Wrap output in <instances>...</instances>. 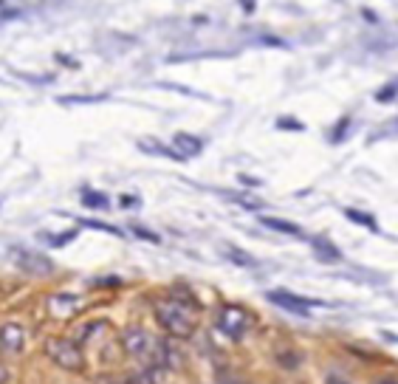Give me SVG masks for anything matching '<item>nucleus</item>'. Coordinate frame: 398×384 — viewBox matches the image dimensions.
Here are the masks:
<instances>
[{
	"label": "nucleus",
	"instance_id": "f257e3e1",
	"mask_svg": "<svg viewBox=\"0 0 398 384\" xmlns=\"http://www.w3.org/2000/svg\"><path fill=\"white\" fill-rule=\"evenodd\" d=\"M152 311H156V319L175 339H187L195 334V311H198L195 305L183 303L170 294V297H159L152 303Z\"/></svg>",
	"mask_w": 398,
	"mask_h": 384
},
{
	"label": "nucleus",
	"instance_id": "f03ea898",
	"mask_svg": "<svg viewBox=\"0 0 398 384\" xmlns=\"http://www.w3.org/2000/svg\"><path fill=\"white\" fill-rule=\"evenodd\" d=\"M252 314L240 305H223L218 314V328L229 336V339H243L252 328Z\"/></svg>",
	"mask_w": 398,
	"mask_h": 384
},
{
	"label": "nucleus",
	"instance_id": "7ed1b4c3",
	"mask_svg": "<svg viewBox=\"0 0 398 384\" xmlns=\"http://www.w3.org/2000/svg\"><path fill=\"white\" fill-rule=\"evenodd\" d=\"M46 350H48V356H51L54 365L66 367V370H71V373H77V370L85 367L82 353H79V347H77L71 339H48Z\"/></svg>",
	"mask_w": 398,
	"mask_h": 384
},
{
	"label": "nucleus",
	"instance_id": "20e7f679",
	"mask_svg": "<svg viewBox=\"0 0 398 384\" xmlns=\"http://www.w3.org/2000/svg\"><path fill=\"white\" fill-rule=\"evenodd\" d=\"M121 347L136 359H147L150 353L156 350V339H152L144 328H128L125 334H121Z\"/></svg>",
	"mask_w": 398,
	"mask_h": 384
},
{
	"label": "nucleus",
	"instance_id": "39448f33",
	"mask_svg": "<svg viewBox=\"0 0 398 384\" xmlns=\"http://www.w3.org/2000/svg\"><path fill=\"white\" fill-rule=\"evenodd\" d=\"M268 300L274 305H280L283 311H291L297 316H308L314 305H319L317 300H308V297H299V294H291V291H271Z\"/></svg>",
	"mask_w": 398,
	"mask_h": 384
},
{
	"label": "nucleus",
	"instance_id": "423d86ee",
	"mask_svg": "<svg viewBox=\"0 0 398 384\" xmlns=\"http://www.w3.org/2000/svg\"><path fill=\"white\" fill-rule=\"evenodd\" d=\"M12 257L17 260V265L28 274H48L51 272V260L43 254H34L28 249H12Z\"/></svg>",
	"mask_w": 398,
	"mask_h": 384
},
{
	"label": "nucleus",
	"instance_id": "0eeeda50",
	"mask_svg": "<svg viewBox=\"0 0 398 384\" xmlns=\"http://www.w3.org/2000/svg\"><path fill=\"white\" fill-rule=\"evenodd\" d=\"M23 345H26V331L17 322H6L3 328H0V347L9 350V353H20Z\"/></svg>",
	"mask_w": 398,
	"mask_h": 384
},
{
	"label": "nucleus",
	"instance_id": "6e6552de",
	"mask_svg": "<svg viewBox=\"0 0 398 384\" xmlns=\"http://www.w3.org/2000/svg\"><path fill=\"white\" fill-rule=\"evenodd\" d=\"M172 147H175V153L181 159H192V156H198L203 150V141L198 136H192V133H175L172 136Z\"/></svg>",
	"mask_w": 398,
	"mask_h": 384
},
{
	"label": "nucleus",
	"instance_id": "1a4fd4ad",
	"mask_svg": "<svg viewBox=\"0 0 398 384\" xmlns=\"http://www.w3.org/2000/svg\"><path fill=\"white\" fill-rule=\"evenodd\" d=\"M77 308H79V297H77V294H54V297L48 300V311L54 316H71Z\"/></svg>",
	"mask_w": 398,
	"mask_h": 384
},
{
	"label": "nucleus",
	"instance_id": "9d476101",
	"mask_svg": "<svg viewBox=\"0 0 398 384\" xmlns=\"http://www.w3.org/2000/svg\"><path fill=\"white\" fill-rule=\"evenodd\" d=\"M311 246H314L317 257H319V260H325V263H336V260H342V252L336 249L330 241H325V238H314V241H311Z\"/></svg>",
	"mask_w": 398,
	"mask_h": 384
},
{
	"label": "nucleus",
	"instance_id": "9b49d317",
	"mask_svg": "<svg viewBox=\"0 0 398 384\" xmlns=\"http://www.w3.org/2000/svg\"><path fill=\"white\" fill-rule=\"evenodd\" d=\"M260 223H263L266 229L280 232V234H294V238H299V234H302V229H299L297 223H291V221H283V218H268V215H263V218H260Z\"/></svg>",
	"mask_w": 398,
	"mask_h": 384
},
{
	"label": "nucleus",
	"instance_id": "f8f14e48",
	"mask_svg": "<svg viewBox=\"0 0 398 384\" xmlns=\"http://www.w3.org/2000/svg\"><path fill=\"white\" fill-rule=\"evenodd\" d=\"M139 147H141L144 153H150V156H167V159H172V161H183V159H181L175 150H170V147H167V144H161V141L141 139V141H139Z\"/></svg>",
	"mask_w": 398,
	"mask_h": 384
},
{
	"label": "nucleus",
	"instance_id": "ddd939ff",
	"mask_svg": "<svg viewBox=\"0 0 398 384\" xmlns=\"http://www.w3.org/2000/svg\"><path fill=\"white\" fill-rule=\"evenodd\" d=\"M82 203L88 206V210H108L110 198H108L105 192H97V190H85V192H82Z\"/></svg>",
	"mask_w": 398,
	"mask_h": 384
},
{
	"label": "nucleus",
	"instance_id": "4468645a",
	"mask_svg": "<svg viewBox=\"0 0 398 384\" xmlns=\"http://www.w3.org/2000/svg\"><path fill=\"white\" fill-rule=\"evenodd\" d=\"M226 257H229L232 263H237V265H246V269H255V265H257V260H255L252 254L240 252V249H235V246H226Z\"/></svg>",
	"mask_w": 398,
	"mask_h": 384
},
{
	"label": "nucleus",
	"instance_id": "2eb2a0df",
	"mask_svg": "<svg viewBox=\"0 0 398 384\" xmlns=\"http://www.w3.org/2000/svg\"><path fill=\"white\" fill-rule=\"evenodd\" d=\"M345 215H348L353 223H361V226H367L370 232H379V223H376L370 215H367V212H359V210H345Z\"/></svg>",
	"mask_w": 398,
	"mask_h": 384
},
{
	"label": "nucleus",
	"instance_id": "dca6fc26",
	"mask_svg": "<svg viewBox=\"0 0 398 384\" xmlns=\"http://www.w3.org/2000/svg\"><path fill=\"white\" fill-rule=\"evenodd\" d=\"M376 99H379V102H392V99H395V82L384 85V88H381V91L376 94Z\"/></svg>",
	"mask_w": 398,
	"mask_h": 384
},
{
	"label": "nucleus",
	"instance_id": "f3484780",
	"mask_svg": "<svg viewBox=\"0 0 398 384\" xmlns=\"http://www.w3.org/2000/svg\"><path fill=\"white\" fill-rule=\"evenodd\" d=\"M348 125H350V119H348V116H342L339 128H333V141H342V139H345V130H348Z\"/></svg>",
	"mask_w": 398,
	"mask_h": 384
},
{
	"label": "nucleus",
	"instance_id": "a211bd4d",
	"mask_svg": "<svg viewBox=\"0 0 398 384\" xmlns=\"http://www.w3.org/2000/svg\"><path fill=\"white\" fill-rule=\"evenodd\" d=\"M85 226H90V229H99V232H110V234H121L116 226H108V223H99V221H85Z\"/></svg>",
	"mask_w": 398,
	"mask_h": 384
},
{
	"label": "nucleus",
	"instance_id": "6ab92c4d",
	"mask_svg": "<svg viewBox=\"0 0 398 384\" xmlns=\"http://www.w3.org/2000/svg\"><path fill=\"white\" fill-rule=\"evenodd\" d=\"M133 234H139V238H144V241H150V243H159V234H152V232H147V229H141V226H133Z\"/></svg>",
	"mask_w": 398,
	"mask_h": 384
},
{
	"label": "nucleus",
	"instance_id": "aec40b11",
	"mask_svg": "<svg viewBox=\"0 0 398 384\" xmlns=\"http://www.w3.org/2000/svg\"><path fill=\"white\" fill-rule=\"evenodd\" d=\"M74 238H77V229H71L68 234H57V238H51V241H54V246H66V243L74 241Z\"/></svg>",
	"mask_w": 398,
	"mask_h": 384
},
{
	"label": "nucleus",
	"instance_id": "412c9836",
	"mask_svg": "<svg viewBox=\"0 0 398 384\" xmlns=\"http://www.w3.org/2000/svg\"><path fill=\"white\" fill-rule=\"evenodd\" d=\"M277 128H291V130H302V122H297V119H277Z\"/></svg>",
	"mask_w": 398,
	"mask_h": 384
},
{
	"label": "nucleus",
	"instance_id": "4be33fe9",
	"mask_svg": "<svg viewBox=\"0 0 398 384\" xmlns=\"http://www.w3.org/2000/svg\"><path fill=\"white\" fill-rule=\"evenodd\" d=\"M119 203L125 206V210H130V206H136V203H139V198H136V195H121V198H119Z\"/></svg>",
	"mask_w": 398,
	"mask_h": 384
},
{
	"label": "nucleus",
	"instance_id": "5701e85b",
	"mask_svg": "<svg viewBox=\"0 0 398 384\" xmlns=\"http://www.w3.org/2000/svg\"><path fill=\"white\" fill-rule=\"evenodd\" d=\"M325 384H350V381H345L342 376H328V381Z\"/></svg>",
	"mask_w": 398,
	"mask_h": 384
},
{
	"label": "nucleus",
	"instance_id": "b1692460",
	"mask_svg": "<svg viewBox=\"0 0 398 384\" xmlns=\"http://www.w3.org/2000/svg\"><path fill=\"white\" fill-rule=\"evenodd\" d=\"M240 6H243V9H246V12L252 14V12H255V0H240Z\"/></svg>",
	"mask_w": 398,
	"mask_h": 384
},
{
	"label": "nucleus",
	"instance_id": "393cba45",
	"mask_svg": "<svg viewBox=\"0 0 398 384\" xmlns=\"http://www.w3.org/2000/svg\"><path fill=\"white\" fill-rule=\"evenodd\" d=\"M240 184H246V187H257L255 179H246V175H240Z\"/></svg>",
	"mask_w": 398,
	"mask_h": 384
},
{
	"label": "nucleus",
	"instance_id": "a878e982",
	"mask_svg": "<svg viewBox=\"0 0 398 384\" xmlns=\"http://www.w3.org/2000/svg\"><path fill=\"white\" fill-rule=\"evenodd\" d=\"M6 378H9V373H6V367H0V384H6Z\"/></svg>",
	"mask_w": 398,
	"mask_h": 384
},
{
	"label": "nucleus",
	"instance_id": "bb28decb",
	"mask_svg": "<svg viewBox=\"0 0 398 384\" xmlns=\"http://www.w3.org/2000/svg\"><path fill=\"white\" fill-rule=\"evenodd\" d=\"M381 384H398V381H395V378H384Z\"/></svg>",
	"mask_w": 398,
	"mask_h": 384
},
{
	"label": "nucleus",
	"instance_id": "cd10ccee",
	"mask_svg": "<svg viewBox=\"0 0 398 384\" xmlns=\"http://www.w3.org/2000/svg\"><path fill=\"white\" fill-rule=\"evenodd\" d=\"M229 384H235V381H229Z\"/></svg>",
	"mask_w": 398,
	"mask_h": 384
}]
</instances>
